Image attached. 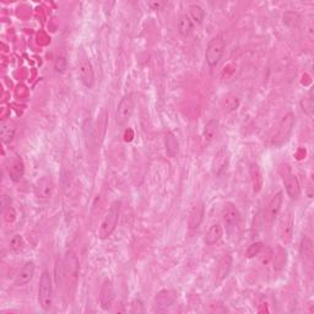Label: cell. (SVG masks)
Masks as SVG:
<instances>
[{
	"label": "cell",
	"instance_id": "obj_1",
	"mask_svg": "<svg viewBox=\"0 0 314 314\" xmlns=\"http://www.w3.org/2000/svg\"><path fill=\"white\" fill-rule=\"evenodd\" d=\"M119 213H121V202H113L106 213L104 218L102 219L98 230H97V237L99 240H107L108 237L112 236V233L117 229V225H118Z\"/></svg>",
	"mask_w": 314,
	"mask_h": 314
},
{
	"label": "cell",
	"instance_id": "obj_2",
	"mask_svg": "<svg viewBox=\"0 0 314 314\" xmlns=\"http://www.w3.org/2000/svg\"><path fill=\"white\" fill-rule=\"evenodd\" d=\"M226 49V41L222 36H216L210 41L205 51V60L210 68H215L221 62L222 55Z\"/></svg>",
	"mask_w": 314,
	"mask_h": 314
},
{
	"label": "cell",
	"instance_id": "obj_3",
	"mask_svg": "<svg viewBox=\"0 0 314 314\" xmlns=\"http://www.w3.org/2000/svg\"><path fill=\"white\" fill-rule=\"evenodd\" d=\"M38 302L43 310H49L53 304L52 277L48 271H43L38 286Z\"/></svg>",
	"mask_w": 314,
	"mask_h": 314
},
{
	"label": "cell",
	"instance_id": "obj_4",
	"mask_svg": "<svg viewBox=\"0 0 314 314\" xmlns=\"http://www.w3.org/2000/svg\"><path fill=\"white\" fill-rule=\"evenodd\" d=\"M64 265V281L68 288H74L79 275V260L73 251L66 253L65 259L63 260Z\"/></svg>",
	"mask_w": 314,
	"mask_h": 314
},
{
	"label": "cell",
	"instance_id": "obj_5",
	"mask_svg": "<svg viewBox=\"0 0 314 314\" xmlns=\"http://www.w3.org/2000/svg\"><path fill=\"white\" fill-rule=\"evenodd\" d=\"M134 96H133V93H128L121 99L116 111L117 126L123 127L129 122L133 112H134Z\"/></svg>",
	"mask_w": 314,
	"mask_h": 314
},
{
	"label": "cell",
	"instance_id": "obj_6",
	"mask_svg": "<svg viewBox=\"0 0 314 314\" xmlns=\"http://www.w3.org/2000/svg\"><path fill=\"white\" fill-rule=\"evenodd\" d=\"M281 174L287 195L290 196L291 200H298L301 196V184H299L296 174L291 172V168L287 165L281 166Z\"/></svg>",
	"mask_w": 314,
	"mask_h": 314
},
{
	"label": "cell",
	"instance_id": "obj_7",
	"mask_svg": "<svg viewBox=\"0 0 314 314\" xmlns=\"http://www.w3.org/2000/svg\"><path fill=\"white\" fill-rule=\"evenodd\" d=\"M294 126V117L292 113H287L280 122L279 128H277L276 135L274 136L272 144L275 146H282L283 144L287 141L288 136H290L292 128Z\"/></svg>",
	"mask_w": 314,
	"mask_h": 314
},
{
	"label": "cell",
	"instance_id": "obj_8",
	"mask_svg": "<svg viewBox=\"0 0 314 314\" xmlns=\"http://www.w3.org/2000/svg\"><path fill=\"white\" fill-rule=\"evenodd\" d=\"M7 169L10 178L14 182H19L25 173V163L22 161L21 156L16 152L11 151L9 157L7 158Z\"/></svg>",
	"mask_w": 314,
	"mask_h": 314
},
{
	"label": "cell",
	"instance_id": "obj_9",
	"mask_svg": "<svg viewBox=\"0 0 314 314\" xmlns=\"http://www.w3.org/2000/svg\"><path fill=\"white\" fill-rule=\"evenodd\" d=\"M53 189H54V184H53V179L51 176H43L42 178L37 180L35 184V195L40 201H47L51 199L53 194Z\"/></svg>",
	"mask_w": 314,
	"mask_h": 314
},
{
	"label": "cell",
	"instance_id": "obj_10",
	"mask_svg": "<svg viewBox=\"0 0 314 314\" xmlns=\"http://www.w3.org/2000/svg\"><path fill=\"white\" fill-rule=\"evenodd\" d=\"M77 73H79L80 81L84 84L85 87L92 88L94 86V71L92 64L88 59H81L77 65Z\"/></svg>",
	"mask_w": 314,
	"mask_h": 314
},
{
	"label": "cell",
	"instance_id": "obj_11",
	"mask_svg": "<svg viewBox=\"0 0 314 314\" xmlns=\"http://www.w3.org/2000/svg\"><path fill=\"white\" fill-rule=\"evenodd\" d=\"M231 269H232V255L227 253L219 259L218 266H216V286L220 285L229 277Z\"/></svg>",
	"mask_w": 314,
	"mask_h": 314
},
{
	"label": "cell",
	"instance_id": "obj_12",
	"mask_svg": "<svg viewBox=\"0 0 314 314\" xmlns=\"http://www.w3.org/2000/svg\"><path fill=\"white\" fill-rule=\"evenodd\" d=\"M205 206L202 201H196L190 207L188 214V227L190 230H196L201 225L202 219H204Z\"/></svg>",
	"mask_w": 314,
	"mask_h": 314
},
{
	"label": "cell",
	"instance_id": "obj_13",
	"mask_svg": "<svg viewBox=\"0 0 314 314\" xmlns=\"http://www.w3.org/2000/svg\"><path fill=\"white\" fill-rule=\"evenodd\" d=\"M281 205H282V193L279 191V193L275 194L272 196V199L270 200L268 205V209H266V215H265V221L269 226H271L274 224L275 219L279 215L280 210H281Z\"/></svg>",
	"mask_w": 314,
	"mask_h": 314
},
{
	"label": "cell",
	"instance_id": "obj_14",
	"mask_svg": "<svg viewBox=\"0 0 314 314\" xmlns=\"http://www.w3.org/2000/svg\"><path fill=\"white\" fill-rule=\"evenodd\" d=\"M222 218L229 226H237L241 221V213L233 202H226L222 209Z\"/></svg>",
	"mask_w": 314,
	"mask_h": 314
},
{
	"label": "cell",
	"instance_id": "obj_15",
	"mask_svg": "<svg viewBox=\"0 0 314 314\" xmlns=\"http://www.w3.org/2000/svg\"><path fill=\"white\" fill-rule=\"evenodd\" d=\"M293 216L292 214L288 211L283 219L281 220V225H280V237L285 243H290L292 240L293 235Z\"/></svg>",
	"mask_w": 314,
	"mask_h": 314
},
{
	"label": "cell",
	"instance_id": "obj_16",
	"mask_svg": "<svg viewBox=\"0 0 314 314\" xmlns=\"http://www.w3.org/2000/svg\"><path fill=\"white\" fill-rule=\"evenodd\" d=\"M35 263L33 262H27L22 266L20 272L18 274L15 279V286H25L27 285L31 280L33 279V275H35Z\"/></svg>",
	"mask_w": 314,
	"mask_h": 314
},
{
	"label": "cell",
	"instance_id": "obj_17",
	"mask_svg": "<svg viewBox=\"0 0 314 314\" xmlns=\"http://www.w3.org/2000/svg\"><path fill=\"white\" fill-rule=\"evenodd\" d=\"M230 161V155L229 151H227L226 147L221 149L218 154L215 155V158H214V163H213V169L216 174H220L221 172H224L225 169L227 168V165H229Z\"/></svg>",
	"mask_w": 314,
	"mask_h": 314
},
{
	"label": "cell",
	"instance_id": "obj_18",
	"mask_svg": "<svg viewBox=\"0 0 314 314\" xmlns=\"http://www.w3.org/2000/svg\"><path fill=\"white\" fill-rule=\"evenodd\" d=\"M16 126L13 121H3L0 124V138H2L3 143L9 144L13 141L14 136H15Z\"/></svg>",
	"mask_w": 314,
	"mask_h": 314
},
{
	"label": "cell",
	"instance_id": "obj_19",
	"mask_svg": "<svg viewBox=\"0 0 314 314\" xmlns=\"http://www.w3.org/2000/svg\"><path fill=\"white\" fill-rule=\"evenodd\" d=\"M222 236H224V229H222L221 225L215 224L207 230L206 236H205V243L207 246H214V244L218 243L221 240Z\"/></svg>",
	"mask_w": 314,
	"mask_h": 314
},
{
	"label": "cell",
	"instance_id": "obj_20",
	"mask_svg": "<svg viewBox=\"0 0 314 314\" xmlns=\"http://www.w3.org/2000/svg\"><path fill=\"white\" fill-rule=\"evenodd\" d=\"M177 27H178V31L183 37H187L193 31L194 24L193 21L190 20L189 15L187 14H182V15L178 18V21H177Z\"/></svg>",
	"mask_w": 314,
	"mask_h": 314
},
{
	"label": "cell",
	"instance_id": "obj_21",
	"mask_svg": "<svg viewBox=\"0 0 314 314\" xmlns=\"http://www.w3.org/2000/svg\"><path fill=\"white\" fill-rule=\"evenodd\" d=\"M251 178L253 183V189H254L255 193L262 190L264 178L262 174V169H260V167L257 163H253L251 166Z\"/></svg>",
	"mask_w": 314,
	"mask_h": 314
},
{
	"label": "cell",
	"instance_id": "obj_22",
	"mask_svg": "<svg viewBox=\"0 0 314 314\" xmlns=\"http://www.w3.org/2000/svg\"><path fill=\"white\" fill-rule=\"evenodd\" d=\"M166 151L169 157H177V155L179 154V143L177 140V138L172 133H168L166 135Z\"/></svg>",
	"mask_w": 314,
	"mask_h": 314
},
{
	"label": "cell",
	"instance_id": "obj_23",
	"mask_svg": "<svg viewBox=\"0 0 314 314\" xmlns=\"http://www.w3.org/2000/svg\"><path fill=\"white\" fill-rule=\"evenodd\" d=\"M218 129H219V121L216 119H210L204 127V132H202V136H204L205 141L210 143L215 139L216 134H218Z\"/></svg>",
	"mask_w": 314,
	"mask_h": 314
},
{
	"label": "cell",
	"instance_id": "obj_24",
	"mask_svg": "<svg viewBox=\"0 0 314 314\" xmlns=\"http://www.w3.org/2000/svg\"><path fill=\"white\" fill-rule=\"evenodd\" d=\"M286 260H287V252L282 247H277L274 253V268L275 270H281L285 268Z\"/></svg>",
	"mask_w": 314,
	"mask_h": 314
},
{
	"label": "cell",
	"instance_id": "obj_25",
	"mask_svg": "<svg viewBox=\"0 0 314 314\" xmlns=\"http://www.w3.org/2000/svg\"><path fill=\"white\" fill-rule=\"evenodd\" d=\"M99 301H101V307L103 308L104 310L110 309V308L112 307L113 291H112V287H111L110 283H106L104 287L102 288L101 298H99Z\"/></svg>",
	"mask_w": 314,
	"mask_h": 314
},
{
	"label": "cell",
	"instance_id": "obj_26",
	"mask_svg": "<svg viewBox=\"0 0 314 314\" xmlns=\"http://www.w3.org/2000/svg\"><path fill=\"white\" fill-rule=\"evenodd\" d=\"M189 18L193 21V24L201 25L205 19V10L198 4H193L189 7Z\"/></svg>",
	"mask_w": 314,
	"mask_h": 314
},
{
	"label": "cell",
	"instance_id": "obj_27",
	"mask_svg": "<svg viewBox=\"0 0 314 314\" xmlns=\"http://www.w3.org/2000/svg\"><path fill=\"white\" fill-rule=\"evenodd\" d=\"M301 257L304 262H310L313 257V246L312 242L308 238H303L301 243Z\"/></svg>",
	"mask_w": 314,
	"mask_h": 314
},
{
	"label": "cell",
	"instance_id": "obj_28",
	"mask_svg": "<svg viewBox=\"0 0 314 314\" xmlns=\"http://www.w3.org/2000/svg\"><path fill=\"white\" fill-rule=\"evenodd\" d=\"M240 106V99H238L237 96L235 94H229V96L225 97L224 102H222V107L226 112H232V111H236Z\"/></svg>",
	"mask_w": 314,
	"mask_h": 314
},
{
	"label": "cell",
	"instance_id": "obj_29",
	"mask_svg": "<svg viewBox=\"0 0 314 314\" xmlns=\"http://www.w3.org/2000/svg\"><path fill=\"white\" fill-rule=\"evenodd\" d=\"M301 107H302V110H303V112L308 117H312L313 116L314 102H313L312 92L309 93V96H308V97H303V98L301 99Z\"/></svg>",
	"mask_w": 314,
	"mask_h": 314
},
{
	"label": "cell",
	"instance_id": "obj_30",
	"mask_svg": "<svg viewBox=\"0 0 314 314\" xmlns=\"http://www.w3.org/2000/svg\"><path fill=\"white\" fill-rule=\"evenodd\" d=\"M156 302L161 305H171L174 302V297L169 291H161L156 296Z\"/></svg>",
	"mask_w": 314,
	"mask_h": 314
},
{
	"label": "cell",
	"instance_id": "obj_31",
	"mask_svg": "<svg viewBox=\"0 0 314 314\" xmlns=\"http://www.w3.org/2000/svg\"><path fill=\"white\" fill-rule=\"evenodd\" d=\"M263 249H264V244L262 243V242H255V243H253L248 247V249H247V252H246V257L249 258V259H252V258L259 255Z\"/></svg>",
	"mask_w": 314,
	"mask_h": 314
},
{
	"label": "cell",
	"instance_id": "obj_32",
	"mask_svg": "<svg viewBox=\"0 0 314 314\" xmlns=\"http://www.w3.org/2000/svg\"><path fill=\"white\" fill-rule=\"evenodd\" d=\"M9 246L13 252H20L22 249V247H24V240H22V237L20 235L13 236L9 242Z\"/></svg>",
	"mask_w": 314,
	"mask_h": 314
},
{
	"label": "cell",
	"instance_id": "obj_33",
	"mask_svg": "<svg viewBox=\"0 0 314 314\" xmlns=\"http://www.w3.org/2000/svg\"><path fill=\"white\" fill-rule=\"evenodd\" d=\"M167 3L166 2H150L149 7L151 8L152 10H161L163 7H166Z\"/></svg>",
	"mask_w": 314,
	"mask_h": 314
}]
</instances>
